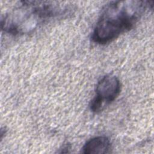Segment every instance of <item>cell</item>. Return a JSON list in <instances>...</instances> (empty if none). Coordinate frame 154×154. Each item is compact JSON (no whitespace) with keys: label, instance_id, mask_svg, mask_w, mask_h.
<instances>
[{"label":"cell","instance_id":"cell-3","mask_svg":"<svg viewBox=\"0 0 154 154\" xmlns=\"http://www.w3.org/2000/svg\"><path fill=\"white\" fill-rule=\"evenodd\" d=\"M120 90L121 84L117 77L105 75L96 85L95 96L90 105V110L94 113L100 112L118 97Z\"/></svg>","mask_w":154,"mask_h":154},{"label":"cell","instance_id":"cell-1","mask_svg":"<svg viewBox=\"0 0 154 154\" xmlns=\"http://www.w3.org/2000/svg\"><path fill=\"white\" fill-rule=\"evenodd\" d=\"M153 1H114L102 9L91 35L93 42L105 45L131 29Z\"/></svg>","mask_w":154,"mask_h":154},{"label":"cell","instance_id":"cell-2","mask_svg":"<svg viewBox=\"0 0 154 154\" xmlns=\"http://www.w3.org/2000/svg\"><path fill=\"white\" fill-rule=\"evenodd\" d=\"M70 5L55 1H22L1 19V29L13 35L32 33L45 22L69 14Z\"/></svg>","mask_w":154,"mask_h":154},{"label":"cell","instance_id":"cell-4","mask_svg":"<svg viewBox=\"0 0 154 154\" xmlns=\"http://www.w3.org/2000/svg\"><path fill=\"white\" fill-rule=\"evenodd\" d=\"M111 149L109 139L105 136H97L88 140L82 147L85 154L108 153Z\"/></svg>","mask_w":154,"mask_h":154}]
</instances>
